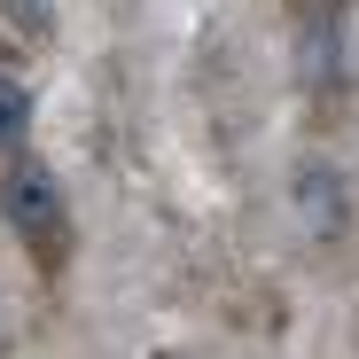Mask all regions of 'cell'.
<instances>
[{
	"label": "cell",
	"mask_w": 359,
	"mask_h": 359,
	"mask_svg": "<svg viewBox=\"0 0 359 359\" xmlns=\"http://www.w3.org/2000/svg\"><path fill=\"white\" fill-rule=\"evenodd\" d=\"M289 16L305 24V39H313V55L328 47V32L344 24V0H289Z\"/></svg>",
	"instance_id": "cell-4"
},
{
	"label": "cell",
	"mask_w": 359,
	"mask_h": 359,
	"mask_svg": "<svg viewBox=\"0 0 359 359\" xmlns=\"http://www.w3.org/2000/svg\"><path fill=\"white\" fill-rule=\"evenodd\" d=\"M0 219L16 226V243L32 250L39 273H63L71 266V203H63V180H55L32 149H8V172H0Z\"/></svg>",
	"instance_id": "cell-1"
},
{
	"label": "cell",
	"mask_w": 359,
	"mask_h": 359,
	"mask_svg": "<svg viewBox=\"0 0 359 359\" xmlns=\"http://www.w3.org/2000/svg\"><path fill=\"white\" fill-rule=\"evenodd\" d=\"M24 126H32V102H24V86L0 71V149H24Z\"/></svg>",
	"instance_id": "cell-3"
},
{
	"label": "cell",
	"mask_w": 359,
	"mask_h": 359,
	"mask_svg": "<svg viewBox=\"0 0 359 359\" xmlns=\"http://www.w3.org/2000/svg\"><path fill=\"white\" fill-rule=\"evenodd\" d=\"M305 203H313V234H344V188L328 196V164H305Z\"/></svg>",
	"instance_id": "cell-2"
}]
</instances>
